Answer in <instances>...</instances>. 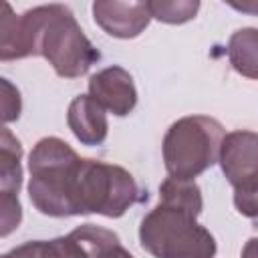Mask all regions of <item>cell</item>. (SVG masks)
Instances as JSON below:
<instances>
[{
    "instance_id": "18",
    "label": "cell",
    "mask_w": 258,
    "mask_h": 258,
    "mask_svg": "<svg viewBox=\"0 0 258 258\" xmlns=\"http://www.w3.org/2000/svg\"><path fill=\"white\" fill-rule=\"evenodd\" d=\"M22 111V97L14 83L0 77V125L12 123L20 117Z\"/></svg>"
},
{
    "instance_id": "5",
    "label": "cell",
    "mask_w": 258,
    "mask_h": 258,
    "mask_svg": "<svg viewBox=\"0 0 258 258\" xmlns=\"http://www.w3.org/2000/svg\"><path fill=\"white\" fill-rule=\"evenodd\" d=\"M139 200L137 181L125 167L89 157L83 159L79 185L81 214L121 218Z\"/></svg>"
},
{
    "instance_id": "6",
    "label": "cell",
    "mask_w": 258,
    "mask_h": 258,
    "mask_svg": "<svg viewBox=\"0 0 258 258\" xmlns=\"http://www.w3.org/2000/svg\"><path fill=\"white\" fill-rule=\"evenodd\" d=\"M258 135L254 131H232L224 135L218 161L234 185V204L240 214L256 218L258 191Z\"/></svg>"
},
{
    "instance_id": "16",
    "label": "cell",
    "mask_w": 258,
    "mask_h": 258,
    "mask_svg": "<svg viewBox=\"0 0 258 258\" xmlns=\"http://www.w3.org/2000/svg\"><path fill=\"white\" fill-rule=\"evenodd\" d=\"M151 18L167 24H183L191 20L198 10L200 2L198 0H151L147 2Z\"/></svg>"
},
{
    "instance_id": "12",
    "label": "cell",
    "mask_w": 258,
    "mask_h": 258,
    "mask_svg": "<svg viewBox=\"0 0 258 258\" xmlns=\"http://www.w3.org/2000/svg\"><path fill=\"white\" fill-rule=\"evenodd\" d=\"M22 145L16 135L0 125V189L16 191L22 185Z\"/></svg>"
},
{
    "instance_id": "13",
    "label": "cell",
    "mask_w": 258,
    "mask_h": 258,
    "mask_svg": "<svg viewBox=\"0 0 258 258\" xmlns=\"http://www.w3.org/2000/svg\"><path fill=\"white\" fill-rule=\"evenodd\" d=\"M159 204L183 210L196 218L202 214L204 208L200 185L194 179H177V177H167L159 185Z\"/></svg>"
},
{
    "instance_id": "2",
    "label": "cell",
    "mask_w": 258,
    "mask_h": 258,
    "mask_svg": "<svg viewBox=\"0 0 258 258\" xmlns=\"http://www.w3.org/2000/svg\"><path fill=\"white\" fill-rule=\"evenodd\" d=\"M83 159L67 141L42 137L28 155V196L32 206L52 218L81 216L79 185Z\"/></svg>"
},
{
    "instance_id": "9",
    "label": "cell",
    "mask_w": 258,
    "mask_h": 258,
    "mask_svg": "<svg viewBox=\"0 0 258 258\" xmlns=\"http://www.w3.org/2000/svg\"><path fill=\"white\" fill-rule=\"evenodd\" d=\"M67 123L73 135L83 143V145H101L107 139V115L105 109L93 101L89 95H79L71 101L69 113H67Z\"/></svg>"
},
{
    "instance_id": "10",
    "label": "cell",
    "mask_w": 258,
    "mask_h": 258,
    "mask_svg": "<svg viewBox=\"0 0 258 258\" xmlns=\"http://www.w3.org/2000/svg\"><path fill=\"white\" fill-rule=\"evenodd\" d=\"M6 258H89L73 234L54 240H34L12 248Z\"/></svg>"
},
{
    "instance_id": "8",
    "label": "cell",
    "mask_w": 258,
    "mask_h": 258,
    "mask_svg": "<svg viewBox=\"0 0 258 258\" xmlns=\"http://www.w3.org/2000/svg\"><path fill=\"white\" fill-rule=\"evenodd\" d=\"M93 18L115 38H135L147 28L151 14L147 2L97 0L93 4Z\"/></svg>"
},
{
    "instance_id": "1",
    "label": "cell",
    "mask_w": 258,
    "mask_h": 258,
    "mask_svg": "<svg viewBox=\"0 0 258 258\" xmlns=\"http://www.w3.org/2000/svg\"><path fill=\"white\" fill-rule=\"evenodd\" d=\"M30 56H44L62 79H77L101 58L64 4H46L22 14Z\"/></svg>"
},
{
    "instance_id": "19",
    "label": "cell",
    "mask_w": 258,
    "mask_h": 258,
    "mask_svg": "<svg viewBox=\"0 0 258 258\" xmlns=\"http://www.w3.org/2000/svg\"><path fill=\"white\" fill-rule=\"evenodd\" d=\"M105 258H135V256H133L129 250H125V248L119 244V246H117V248H113V250H111V252H109Z\"/></svg>"
},
{
    "instance_id": "4",
    "label": "cell",
    "mask_w": 258,
    "mask_h": 258,
    "mask_svg": "<svg viewBox=\"0 0 258 258\" xmlns=\"http://www.w3.org/2000/svg\"><path fill=\"white\" fill-rule=\"evenodd\" d=\"M220 121L208 115L181 117L163 137V161L169 177L194 179L218 161L224 139Z\"/></svg>"
},
{
    "instance_id": "7",
    "label": "cell",
    "mask_w": 258,
    "mask_h": 258,
    "mask_svg": "<svg viewBox=\"0 0 258 258\" xmlns=\"http://www.w3.org/2000/svg\"><path fill=\"white\" fill-rule=\"evenodd\" d=\"M89 97L105 111L125 117L137 105V89L133 77L123 67H107L89 79Z\"/></svg>"
},
{
    "instance_id": "14",
    "label": "cell",
    "mask_w": 258,
    "mask_h": 258,
    "mask_svg": "<svg viewBox=\"0 0 258 258\" xmlns=\"http://www.w3.org/2000/svg\"><path fill=\"white\" fill-rule=\"evenodd\" d=\"M228 58L240 75H244L248 79L258 77V73H256V67H258V32H256V28H242L230 36Z\"/></svg>"
},
{
    "instance_id": "11",
    "label": "cell",
    "mask_w": 258,
    "mask_h": 258,
    "mask_svg": "<svg viewBox=\"0 0 258 258\" xmlns=\"http://www.w3.org/2000/svg\"><path fill=\"white\" fill-rule=\"evenodd\" d=\"M30 56L22 16H16L12 6L0 0V60H16Z\"/></svg>"
},
{
    "instance_id": "20",
    "label": "cell",
    "mask_w": 258,
    "mask_h": 258,
    "mask_svg": "<svg viewBox=\"0 0 258 258\" xmlns=\"http://www.w3.org/2000/svg\"><path fill=\"white\" fill-rule=\"evenodd\" d=\"M254 242H256V238H252V240L248 242L246 250L242 252V256H244V258H254Z\"/></svg>"
},
{
    "instance_id": "17",
    "label": "cell",
    "mask_w": 258,
    "mask_h": 258,
    "mask_svg": "<svg viewBox=\"0 0 258 258\" xmlns=\"http://www.w3.org/2000/svg\"><path fill=\"white\" fill-rule=\"evenodd\" d=\"M22 222V206L16 191L0 189V238L10 236Z\"/></svg>"
},
{
    "instance_id": "21",
    "label": "cell",
    "mask_w": 258,
    "mask_h": 258,
    "mask_svg": "<svg viewBox=\"0 0 258 258\" xmlns=\"http://www.w3.org/2000/svg\"><path fill=\"white\" fill-rule=\"evenodd\" d=\"M0 258H6V256H0Z\"/></svg>"
},
{
    "instance_id": "3",
    "label": "cell",
    "mask_w": 258,
    "mask_h": 258,
    "mask_svg": "<svg viewBox=\"0 0 258 258\" xmlns=\"http://www.w3.org/2000/svg\"><path fill=\"white\" fill-rule=\"evenodd\" d=\"M143 250L155 258H214L216 240L208 228L198 224L196 216L169 208L155 206L139 226Z\"/></svg>"
},
{
    "instance_id": "15",
    "label": "cell",
    "mask_w": 258,
    "mask_h": 258,
    "mask_svg": "<svg viewBox=\"0 0 258 258\" xmlns=\"http://www.w3.org/2000/svg\"><path fill=\"white\" fill-rule=\"evenodd\" d=\"M71 234L83 246V250L89 258H105L113 248H117L121 244V240L115 232L95 226V224H83V226L75 228Z\"/></svg>"
}]
</instances>
